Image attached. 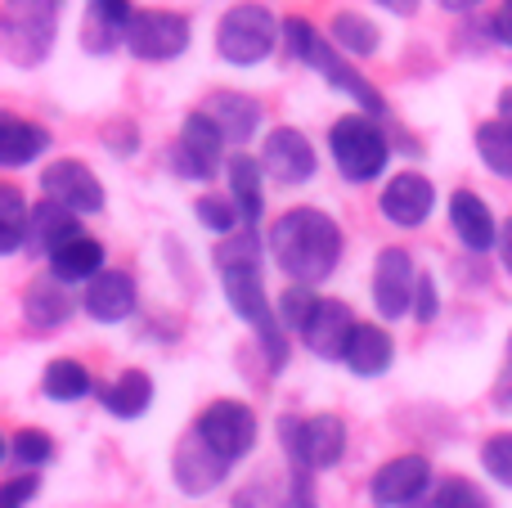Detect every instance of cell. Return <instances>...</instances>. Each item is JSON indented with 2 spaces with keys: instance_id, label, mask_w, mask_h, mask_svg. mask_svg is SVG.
I'll list each match as a JSON object with an SVG mask.
<instances>
[{
  "instance_id": "obj_31",
  "label": "cell",
  "mask_w": 512,
  "mask_h": 508,
  "mask_svg": "<svg viewBox=\"0 0 512 508\" xmlns=\"http://www.w3.org/2000/svg\"><path fill=\"white\" fill-rule=\"evenodd\" d=\"M477 158L490 176L512 180V126L508 122H481L477 126Z\"/></svg>"
},
{
  "instance_id": "obj_42",
  "label": "cell",
  "mask_w": 512,
  "mask_h": 508,
  "mask_svg": "<svg viewBox=\"0 0 512 508\" xmlns=\"http://www.w3.org/2000/svg\"><path fill=\"white\" fill-rule=\"evenodd\" d=\"M230 508H283V495L274 491L270 482H252V486H243V491L234 495Z\"/></svg>"
},
{
  "instance_id": "obj_38",
  "label": "cell",
  "mask_w": 512,
  "mask_h": 508,
  "mask_svg": "<svg viewBox=\"0 0 512 508\" xmlns=\"http://www.w3.org/2000/svg\"><path fill=\"white\" fill-rule=\"evenodd\" d=\"M283 508H319L315 473H306V468H292L288 486H283Z\"/></svg>"
},
{
  "instance_id": "obj_36",
  "label": "cell",
  "mask_w": 512,
  "mask_h": 508,
  "mask_svg": "<svg viewBox=\"0 0 512 508\" xmlns=\"http://www.w3.org/2000/svg\"><path fill=\"white\" fill-rule=\"evenodd\" d=\"M481 468H486V477L495 486L512 491V432H490L481 441Z\"/></svg>"
},
{
  "instance_id": "obj_43",
  "label": "cell",
  "mask_w": 512,
  "mask_h": 508,
  "mask_svg": "<svg viewBox=\"0 0 512 508\" xmlns=\"http://www.w3.org/2000/svg\"><path fill=\"white\" fill-rule=\"evenodd\" d=\"M104 144L117 153V158H131V153H135V126H131V122L104 126Z\"/></svg>"
},
{
  "instance_id": "obj_23",
  "label": "cell",
  "mask_w": 512,
  "mask_h": 508,
  "mask_svg": "<svg viewBox=\"0 0 512 508\" xmlns=\"http://www.w3.org/2000/svg\"><path fill=\"white\" fill-rule=\"evenodd\" d=\"M81 230L77 212L63 203H54V198H41V203L32 207V234H27V243H32V252H45V257H54V252L63 248V243H72Z\"/></svg>"
},
{
  "instance_id": "obj_35",
  "label": "cell",
  "mask_w": 512,
  "mask_h": 508,
  "mask_svg": "<svg viewBox=\"0 0 512 508\" xmlns=\"http://www.w3.org/2000/svg\"><path fill=\"white\" fill-rule=\"evenodd\" d=\"M194 216H198V225H203L207 234H216V239H225V234H234L243 225V212H239V203L234 198H216V194H203L194 203Z\"/></svg>"
},
{
  "instance_id": "obj_24",
  "label": "cell",
  "mask_w": 512,
  "mask_h": 508,
  "mask_svg": "<svg viewBox=\"0 0 512 508\" xmlns=\"http://www.w3.org/2000/svg\"><path fill=\"white\" fill-rule=\"evenodd\" d=\"M45 149H50V131L41 122H27V117H14V113L0 117V167L18 171L41 158Z\"/></svg>"
},
{
  "instance_id": "obj_13",
  "label": "cell",
  "mask_w": 512,
  "mask_h": 508,
  "mask_svg": "<svg viewBox=\"0 0 512 508\" xmlns=\"http://www.w3.org/2000/svg\"><path fill=\"white\" fill-rule=\"evenodd\" d=\"M432 207H436V185L427 176H418V171H396L378 194L382 221L396 225V230H418L432 216Z\"/></svg>"
},
{
  "instance_id": "obj_34",
  "label": "cell",
  "mask_w": 512,
  "mask_h": 508,
  "mask_svg": "<svg viewBox=\"0 0 512 508\" xmlns=\"http://www.w3.org/2000/svg\"><path fill=\"white\" fill-rule=\"evenodd\" d=\"M216 270H230V266H261V239H256V225H239L234 234H225L212 252Z\"/></svg>"
},
{
  "instance_id": "obj_28",
  "label": "cell",
  "mask_w": 512,
  "mask_h": 508,
  "mask_svg": "<svg viewBox=\"0 0 512 508\" xmlns=\"http://www.w3.org/2000/svg\"><path fill=\"white\" fill-rule=\"evenodd\" d=\"M328 41L342 54H351V59H369V54H378L382 32L373 18L355 14V9H342V14H333V23H328Z\"/></svg>"
},
{
  "instance_id": "obj_11",
  "label": "cell",
  "mask_w": 512,
  "mask_h": 508,
  "mask_svg": "<svg viewBox=\"0 0 512 508\" xmlns=\"http://www.w3.org/2000/svg\"><path fill=\"white\" fill-rule=\"evenodd\" d=\"M301 63H310V68H315L319 77L328 81V86L342 90L346 99H355V104H360V113H369V117H387V99L378 95V86H373V81L351 63V54H342L333 41L315 36Z\"/></svg>"
},
{
  "instance_id": "obj_16",
  "label": "cell",
  "mask_w": 512,
  "mask_h": 508,
  "mask_svg": "<svg viewBox=\"0 0 512 508\" xmlns=\"http://www.w3.org/2000/svg\"><path fill=\"white\" fill-rule=\"evenodd\" d=\"M355 315L346 302H337V297H319L315 311H310L306 329L297 333L301 342H306V351L315 360H346V347H351V333H355Z\"/></svg>"
},
{
  "instance_id": "obj_30",
  "label": "cell",
  "mask_w": 512,
  "mask_h": 508,
  "mask_svg": "<svg viewBox=\"0 0 512 508\" xmlns=\"http://www.w3.org/2000/svg\"><path fill=\"white\" fill-rule=\"evenodd\" d=\"M27 234H32V207L23 203L18 185H0V252L5 257L23 252Z\"/></svg>"
},
{
  "instance_id": "obj_45",
  "label": "cell",
  "mask_w": 512,
  "mask_h": 508,
  "mask_svg": "<svg viewBox=\"0 0 512 508\" xmlns=\"http://www.w3.org/2000/svg\"><path fill=\"white\" fill-rule=\"evenodd\" d=\"M373 5H382L387 14H396V18H409V14H418L423 0H373Z\"/></svg>"
},
{
  "instance_id": "obj_26",
  "label": "cell",
  "mask_w": 512,
  "mask_h": 508,
  "mask_svg": "<svg viewBox=\"0 0 512 508\" xmlns=\"http://www.w3.org/2000/svg\"><path fill=\"white\" fill-rule=\"evenodd\" d=\"M225 176H230V198L239 203L243 212V225H256L265 212V167L261 158H252V153H234L230 162H225Z\"/></svg>"
},
{
  "instance_id": "obj_15",
  "label": "cell",
  "mask_w": 512,
  "mask_h": 508,
  "mask_svg": "<svg viewBox=\"0 0 512 508\" xmlns=\"http://www.w3.org/2000/svg\"><path fill=\"white\" fill-rule=\"evenodd\" d=\"M41 189H45V198H54V203L72 207L77 216L104 212V185H99L95 171H90L86 162H77V158L50 162V167L41 171Z\"/></svg>"
},
{
  "instance_id": "obj_18",
  "label": "cell",
  "mask_w": 512,
  "mask_h": 508,
  "mask_svg": "<svg viewBox=\"0 0 512 508\" xmlns=\"http://www.w3.org/2000/svg\"><path fill=\"white\" fill-rule=\"evenodd\" d=\"M131 18H135L131 0H86V18H81L86 54H113L117 45H126Z\"/></svg>"
},
{
  "instance_id": "obj_20",
  "label": "cell",
  "mask_w": 512,
  "mask_h": 508,
  "mask_svg": "<svg viewBox=\"0 0 512 508\" xmlns=\"http://www.w3.org/2000/svg\"><path fill=\"white\" fill-rule=\"evenodd\" d=\"M72 311H77V297H72V284H63V279H36V284H27L23 293V320L32 324L36 333H54L63 329V324L72 320Z\"/></svg>"
},
{
  "instance_id": "obj_48",
  "label": "cell",
  "mask_w": 512,
  "mask_h": 508,
  "mask_svg": "<svg viewBox=\"0 0 512 508\" xmlns=\"http://www.w3.org/2000/svg\"><path fill=\"white\" fill-rule=\"evenodd\" d=\"M481 0H441V9H450V14H472Z\"/></svg>"
},
{
  "instance_id": "obj_6",
  "label": "cell",
  "mask_w": 512,
  "mask_h": 508,
  "mask_svg": "<svg viewBox=\"0 0 512 508\" xmlns=\"http://www.w3.org/2000/svg\"><path fill=\"white\" fill-rule=\"evenodd\" d=\"M225 144L230 140H225V131L212 122V113L194 108V113L185 117V126H180L176 144H171V171H176L180 180H212L225 162Z\"/></svg>"
},
{
  "instance_id": "obj_49",
  "label": "cell",
  "mask_w": 512,
  "mask_h": 508,
  "mask_svg": "<svg viewBox=\"0 0 512 508\" xmlns=\"http://www.w3.org/2000/svg\"><path fill=\"white\" fill-rule=\"evenodd\" d=\"M508 369H512V338H508Z\"/></svg>"
},
{
  "instance_id": "obj_1",
  "label": "cell",
  "mask_w": 512,
  "mask_h": 508,
  "mask_svg": "<svg viewBox=\"0 0 512 508\" xmlns=\"http://www.w3.org/2000/svg\"><path fill=\"white\" fill-rule=\"evenodd\" d=\"M342 225L319 207H288L265 234V252L283 270L288 284H310L319 288L324 279L337 275L342 261Z\"/></svg>"
},
{
  "instance_id": "obj_17",
  "label": "cell",
  "mask_w": 512,
  "mask_h": 508,
  "mask_svg": "<svg viewBox=\"0 0 512 508\" xmlns=\"http://www.w3.org/2000/svg\"><path fill=\"white\" fill-rule=\"evenodd\" d=\"M135 306H140V288H135V275H126V270H99L86 284V293H81V311L95 324L131 320Z\"/></svg>"
},
{
  "instance_id": "obj_40",
  "label": "cell",
  "mask_w": 512,
  "mask_h": 508,
  "mask_svg": "<svg viewBox=\"0 0 512 508\" xmlns=\"http://www.w3.org/2000/svg\"><path fill=\"white\" fill-rule=\"evenodd\" d=\"M315 27L306 23V18H283V50H288V59H306L310 41H315Z\"/></svg>"
},
{
  "instance_id": "obj_3",
  "label": "cell",
  "mask_w": 512,
  "mask_h": 508,
  "mask_svg": "<svg viewBox=\"0 0 512 508\" xmlns=\"http://www.w3.org/2000/svg\"><path fill=\"white\" fill-rule=\"evenodd\" d=\"M279 446L292 468L328 473L346 459V419L342 414H279L274 423Z\"/></svg>"
},
{
  "instance_id": "obj_9",
  "label": "cell",
  "mask_w": 512,
  "mask_h": 508,
  "mask_svg": "<svg viewBox=\"0 0 512 508\" xmlns=\"http://www.w3.org/2000/svg\"><path fill=\"white\" fill-rule=\"evenodd\" d=\"M418 266L409 248H382L373 261V306L382 320H405L414 315V297H418Z\"/></svg>"
},
{
  "instance_id": "obj_47",
  "label": "cell",
  "mask_w": 512,
  "mask_h": 508,
  "mask_svg": "<svg viewBox=\"0 0 512 508\" xmlns=\"http://www.w3.org/2000/svg\"><path fill=\"white\" fill-rule=\"evenodd\" d=\"M495 113H499V122H508V126H512V86L499 90V99H495Z\"/></svg>"
},
{
  "instance_id": "obj_19",
  "label": "cell",
  "mask_w": 512,
  "mask_h": 508,
  "mask_svg": "<svg viewBox=\"0 0 512 508\" xmlns=\"http://www.w3.org/2000/svg\"><path fill=\"white\" fill-rule=\"evenodd\" d=\"M450 225H454V239H459L468 252L499 248V221H495V212H490L486 198L472 194V189H454V198H450Z\"/></svg>"
},
{
  "instance_id": "obj_46",
  "label": "cell",
  "mask_w": 512,
  "mask_h": 508,
  "mask_svg": "<svg viewBox=\"0 0 512 508\" xmlns=\"http://www.w3.org/2000/svg\"><path fill=\"white\" fill-rule=\"evenodd\" d=\"M499 261H504V270L512 275V216L504 221V230H499Z\"/></svg>"
},
{
  "instance_id": "obj_32",
  "label": "cell",
  "mask_w": 512,
  "mask_h": 508,
  "mask_svg": "<svg viewBox=\"0 0 512 508\" xmlns=\"http://www.w3.org/2000/svg\"><path fill=\"white\" fill-rule=\"evenodd\" d=\"M5 459L14 468H23V473H41L54 459V437L45 428H18L5 446Z\"/></svg>"
},
{
  "instance_id": "obj_29",
  "label": "cell",
  "mask_w": 512,
  "mask_h": 508,
  "mask_svg": "<svg viewBox=\"0 0 512 508\" xmlns=\"http://www.w3.org/2000/svg\"><path fill=\"white\" fill-rule=\"evenodd\" d=\"M90 369L81 365V360H72V356H59V360H50L45 365V374H41V392L50 396V401H59V405H77L81 396H90Z\"/></svg>"
},
{
  "instance_id": "obj_10",
  "label": "cell",
  "mask_w": 512,
  "mask_h": 508,
  "mask_svg": "<svg viewBox=\"0 0 512 508\" xmlns=\"http://www.w3.org/2000/svg\"><path fill=\"white\" fill-rule=\"evenodd\" d=\"M230 468H234L230 459H225L221 450L207 446L194 428H189L185 437L176 441V450H171V482H176L180 495H194V500H203V495H212L216 486H225Z\"/></svg>"
},
{
  "instance_id": "obj_12",
  "label": "cell",
  "mask_w": 512,
  "mask_h": 508,
  "mask_svg": "<svg viewBox=\"0 0 512 508\" xmlns=\"http://www.w3.org/2000/svg\"><path fill=\"white\" fill-rule=\"evenodd\" d=\"M432 459L427 455H396L369 477V500L378 508H414L432 491Z\"/></svg>"
},
{
  "instance_id": "obj_8",
  "label": "cell",
  "mask_w": 512,
  "mask_h": 508,
  "mask_svg": "<svg viewBox=\"0 0 512 508\" xmlns=\"http://www.w3.org/2000/svg\"><path fill=\"white\" fill-rule=\"evenodd\" d=\"M194 432L207 441L212 450H221L230 464H239V459H248L256 450V410L243 401H234V396H221V401L203 405V414L194 419Z\"/></svg>"
},
{
  "instance_id": "obj_22",
  "label": "cell",
  "mask_w": 512,
  "mask_h": 508,
  "mask_svg": "<svg viewBox=\"0 0 512 508\" xmlns=\"http://www.w3.org/2000/svg\"><path fill=\"white\" fill-rule=\"evenodd\" d=\"M391 360H396V342H391V333L382 329V324H373V320L355 324L351 347H346L342 365L351 369L355 378H382L391 369Z\"/></svg>"
},
{
  "instance_id": "obj_39",
  "label": "cell",
  "mask_w": 512,
  "mask_h": 508,
  "mask_svg": "<svg viewBox=\"0 0 512 508\" xmlns=\"http://www.w3.org/2000/svg\"><path fill=\"white\" fill-rule=\"evenodd\" d=\"M36 495H41V473H18L0 491V508H27Z\"/></svg>"
},
{
  "instance_id": "obj_21",
  "label": "cell",
  "mask_w": 512,
  "mask_h": 508,
  "mask_svg": "<svg viewBox=\"0 0 512 508\" xmlns=\"http://www.w3.org/2000/svg\"><path fill=\"white\" fill-rule=\"evenodd\" d=\"M203 108L212 113V122L221 126L225 140H230V144H248L252 135L261 131V122H265L261 99L243 95V90H212Z\"/></svg>"
},
{
  "instance_id": "obj_41",
  "label": "cell",
  "mask_w": 512,
  "mask_h": 508,
  "mask_svg": "<svg viewBox=\"0 0 512 508\" xmlns=\"http://www.w3.org/2000/svg\"><path fill=\"white\" fill-rule=\"evenodd\" d=\"M441 315V288H436L432 275L418 279V297H414V320L418 324H432Z\"/></svg>"
},
{
  "instance_id": "obj_14",
  "label": "cell",
  "mask_w": 512,
  "mask_h": 508,
  "mask_svg": "<svg viewBox=\"0 0 512 508\" xmlns=\"http://www.w3.org/2000/svg\"><path fill=\"white\" fill-rule=\"evenodd\" d=\"M261 167H265V176L279 180V185H306V180L315 176L319 158H315V144L306 140V131H297V126H274L261 144Z\"/></svg>"
},
{
  "instance_id": "obj_44",
  "label": "cell",
  "mask_w": 512,
  "mask_h": 508,
  "mask_svg": "<svg viewBox=\"0 0 512 508\" xmlns=\"http://www.w3.org/2000/svg\"><path fill=\"white\" fill-rule=\"evenodd\" d=\"M490 36H495L499 45H512V0L495 9V18H490Z\"/></svg>"
},
{
  "instance_id": "obj_5",
  "label": "cell",
  "mask_w": 512,
  "mask_h": 508,
  "mask_svg": "<svg viewBox=\"0 0 512 508\" xmlns=\"http://www.w3.org/2000/svg\"><path fill=\"white\" fill-rule=\"evenodd\" d=\"M328 158H333V167L342 171V180L369 185V180H378L382 171H387L391 140L382 135L378 117L351 113V117H337L333 131H328Z\"/></svg>"
},
{
  "instance_id": "obj_33",
  "label": "cell",
  "mask_w": 512,
  "mask_h": 508,
  "mask_svg": "<svg viewBox=\"0 0 512 508\" xmlns=\"http://www.w3.org/2000/svg\"><path fill=\"white\" fill-rule=\"evenodd\" d=\"M414 508H495V504H490V495L481 491L477 482H468V477H441V482L427 491V500Z\"/></svg>"
},
{
  "instance_id": "obj_2",
  "label": "cell",
  "mask_w": 512,
  "mask_h": 508,
  "mask_svg": "<svg viewBox=\"0 0 512 508\" xmlns=\"http://www.w3.org/2000/svg\"><path fill=\"white\" fill-rule=\"evenodd\" d=\"M59 36V0H5L0 5V50L14 68H41Z\"/></svg>"
},
{
  "instance_id": "obj_27",
  "label": "cell",
  "mask_w": 512,
  "mask_h": 508,
  "mask_svg": "<svg viewBox=\"0 0 512 508\" xmlns=\"http://www.w3.org/2000/svg\"><path fill=\"white\" fill-rule=\"evenodd\" d=\"M104 266V243L90 239V234H77L72 243H63L59 252L50 257V275L63 279V284H90Z\"/></svg>"
},
{
  "instance_id": "obj_4",
  "label": "cell",
  "mask_w": 512,
  "mask_h": 508,
  "mask_svg": "<svg viewBox=\"0 0 512 508\" xmlns=\"http://www.w3.org/2000/svg\"><path fill=\"white\" fill-rule=\"evenodd\" d=\"M283 41V23L270 14V5L261 0H239L221 14L216 23V54L234 68H256L274 54V45Z\"/></svg>"
},
{
  "instance_id": "obj_25",
  "label": "cell",
  "mask_w": 512,
  "mask_h": 508,
  "mask_svg": "<svg viewBox=\"0 0 512 508\" xmlns=\"http://www.w3.org/2000/svg\"><path fill=\"white\" fill-rule=\"evenodd\" d=\"M99 401H104V410L122 423L144 419V414L153 410V378L144 374V369H122V374L99 392Z\"/></svg>"
},
{
  "instance_id": "obj_37",
  "label": "cell",
  "mask_w": 512,
  "mask_h": 508,
  "mask_svg": "<svg viewBox=\"0 0 512 508\" xmlns=\"http://www.w3.org/2000/svg\"><path fill=\"white\" fill-rule=\"evenodd\" d=\"M315 302H319V293L310 284H288L283 288V297H279V320L288 324V333H301L306 329V320H310V311H315Z\"/></svg>"
},
{
  "instance_id": "obj_7",
  "label": "cell",
  "mask_w": 512,
  "mask_h": 508,
  "mask_svg": "<svg viewBox=\"0 0 512 508\" xmlns=\"http://www.w3.org/2000/svg\"><path fill=\"white\" fill-rule=\"evenodd\" d=\"M194 41V23L176 9H135L131 32H126V50L140 63H171L189 50Z\"/></svg>"
}]
</instances>
